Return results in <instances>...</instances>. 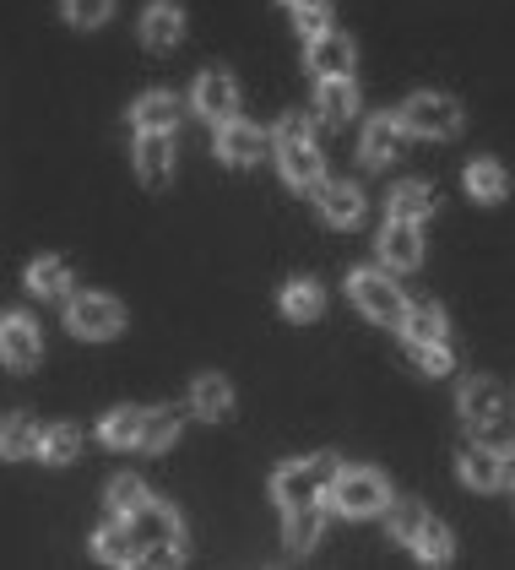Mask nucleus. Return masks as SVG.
Returning a JSON list of instances; mask_svg holds the SVG:
<instances>
[{
    "instance_id": "1",
    "label": "nucleus",
    "mask_w": 515,
    "mask_h": 570,
    "mask_svg": "<svg viewBox=\"0 0 515 570\" xmlns=\"http://www.w3.org/2000/svg\"><path fill=\"white\" fill-rule=\"evenodd\" d=\"M277 164H283V179H288L294 190L315 196V185L326 179V158H320V147H315V136H309V120L288 115V120L277 126Z\"/></svg>"
},
{
    "instance_id": "2",
    "label": "nucleus",
    "mask_w": 515,
    "mask_h": 570,
    "mask_svg": "<svg viewBox=\"0 0 515 570\" xmlns=\"http://www.w3.org/2000/svg\"><path fill=\"white\" fill-rule=\"evenodd\" d=\"M337 473H343V462H337V456H309V462H288V468H277V479H271V494L283 500V511H294V505H320V500L331 494Z\"/></svg>"
},
{
    "instance_id": "3",
    "label": "nucleus",
    "mask_w": 515,
    "mask_h": 570,
    "mask_svg": "<svg viewBox=\"0 0 515 570\" xmlns=\"http://www.w3.org/2000/svg\"><path fill=\"white\" fill-rule=\"evenodd\" d=\"M396 120L407 126V136L450 141V136L462 131V104H456L450 92H413V98L396 109Z\"/></svg>"
},
{
    "instance_id": "4",
    "label": "nucleus",
    "mask_w": 515,
    "mask_h": 570,
    "mask_svg": "<svg viewBox=\"0 0 515 570\" xmlns=\"http://www.w3.org/2000/svg\"><path fill=\"white\" fill-rule=\"evenodd\" d=\"M347 288H353V305L364 309L369 321H380V326H402L407 299H402V283H390V266H364V272H353V277H347Z\"/></svg>"
},
{
    "instance_id": "5",
    "label": "nucleus",
    "mask_w": 515,
    "mask_h": 570,
    "mask_svg": "<svg viewBox=\"0 0 515 570\" xmlns=\"http://www.w3.org/2000/svg\"><path fill=\"white\" fill-rule=\"evenodd\" d=\"M66 326L82 343H109L126 326V309L115 305L109 294H66Z\"/></svg>"
},
{
    "instance_id": "6",
    "label": "nucleus",
    "mask_w": 515,
    "mask_h": 570,
    "mask_svg": "<svg viewBox=\"0 0 515 570\" xmlns=\"http://www.w3.org/2000/svg\"><path fill=\"white\" fill-rule=\"evenodd\" d=\"M326 500H331V511H343V517H375V511L390 505V489L375 468H347V473H337Z\"/></svg>"
},
{
    "instance_id": "7",
    "label": "nucleus",
    "mask_w": 515,
    "mask_h": 570,
    "mask_svg": "<svg viewBox=\"0 0 515 570\" xmlns=\"http://www.w3.org/2000/svg\"><path fill=\"white\" fill-rule=\"evenodd\" d=\"M136 179L164 190L174 179V131H136Z\"/></svg>"
},
{
    "instance_id": "8",
    "label": "nucleus",
    "mask_w": 515,
    "mask_h": 570,
    "mask_svg": "<svg viewBox=\"0 0 515 570\" xmlns=\"http://www.w3.org/2000/svg\"><path fill=\"white\" fill-rule=\"evenodd\" d=\"M92 549H98L103 566H141V538H136L130 517H120V511L92 532Z\"/></svg>"
},
{
    "instance_id": "9",
    "label": "nucleus",
    "mask_w": 515,
    "mask_h": 570,
    "mask_svg": "<svg viewBox=\"0 0 515 570\" xmlns=\"http://www.w3.org/2000/svg\"><path fill=\"white\" fill-rule=\"evenodd\" d=\"M380 262H386L390 272H413V266L424 262V234H418V223L386 218V234H380Z\"/></svg>"
},
{
    "instance_id": "10",
    "label": "nucleus",
    "mask_w": 515,
    "mask_h": 570,
    "mask_svg": "<svg viewBox=\"0 0 515 570\" xmlns=\"http://www.w3.org/2000/svg\"><path fill=\"white\" fill-rule=\"evenodd\" d=\"M39 326L28 321V315H6L0 321V358L11 364V370H33L39 364Z\"/></svg>"
},
{
    "instance_id": "11",
    "label": "nucleus",
    "mask_w": 515,
    "mask_h": 570,
    "mask_svg": "<svg viewBox=\"0 0 515 570\" xmlns=\"http://www.w3.org/2000/svg\"><path fill=\"white\" fill-rule=\"evenodd\" d=\"M315 202H320V218L337 223V228H353L364 218V190L347 185V179H320L315 185Z\"/></svg>"
},
{
    "instance_id": "12",
    "label": "nucleus",
    "mask_w": 515,
    "mask_h": 570,
    "mask_svg": "<svg viewBox=\"0 0 515 570\" xmlns=\"http://www.w3.org/2000/svg\"><path fill=\"white\" fill-rule=\"evenodd\" d=\"M260 153H266V136H260L256 126H245L239 115L217 126V158H222V164H234V169H245V164H256Z\"/></svg>"
},
{
    "instance_id": "13",
    "label": "nucleus",
    "mask_w": 515,
    "mask_h": 570,
    "mask_svg": "<svg viewBox=\"0 0 515 570\" xmlns=\"http://www.w3.org/2000/svg\"><path fill=\"white\" fill-rule=\"evenodd\" d=\"M196 109H201L212 126L234 120V115H239V82H234L228 71H207V77L196 82Z\"/></svg>"
},
{
    "instance_id": "14",
    "label": "nucleus",
    "mask_w": 515,
    "mask_h": 570,
    "mask_svg": "<svg viewBox=\"0 0 515 570\" xmlns=\"http://www.w3.org/2000/svg\"><path fill=\"white\" fill-rule=\"evenodd\" d=\"M179 39H185V11H179L174 0H152V6L141 11V45L164 55V49H174Z\"/></svg>"
},
{
    "instance_id": "15",
    "label": "nucleus",
    "mask_w": 515,
    "mask_h": 570,
    "mask_svg": "<svg viewBox=\"0 0 515 570\" xmlns=\"http://www.w3.org/2000/svg\"><path fill=\"white\" fill-rule=\"evenodd\" d=\"M130 527H136L141 549H158V543H185V527H179V517H174V505H158V500H147L141 511H130Z\"/></svg>"
},
{
    "instance_id": "16",
    "label": "nucleus",
    "mask_w": 515,
    "mask_h": 570,
    "mask_svg": "<svg viewBox=\"0 0 515 570\" xmlns=\"http://www.w3.org/2000/svg\"><path fill=\"white\" fill-rule=\"evenodd\" d=\"M407 153V126L396 120V115H380V120H369L364 126V164H390V158H402Z\"/></svg>"
},
{
    "instance_id": "17",
    "label": "nucleus",
    "mask_w": 515,
    "mask_h": 570,
    "mask_svg": "<svg viewBox=\"0 0 515 570\" xmlns=\"http://www.w3.org/2000/svg\"><path fill=\"white\" fill-rule=\"evenodd\" d=\"M511 413V402H505V392H499V381H467L462 386V419H473V424H499Z\"/></svg>"
},
{
    "instance_id": "18",
    "label": "nucleus",
    "mask_w": 515,
    "mask_h": 570,
    "mask_svg": "<svg viewBox=\"0 0 515 570\" xmlns=\"http://www.w3.org/2000/svg\"><path fill=\"white\" fill-rule=\"evenodd\" d=\"M309 66L315 77H353V39L326 28L320 39H309Z\"/></svg>"
},
{
    "instance_id": "19",
    "label": "nucleus",
    "mask_w": 515,
    "mask_h": 570,
    "mask_svg": "<svg viewBox=\"0 0 515 570\" xmlns=\"http://www.w3.org/2000/svg\"><path fill=\"white\" fill-rule=\"evenodd\" d=\"M390 218H407V223H424L439 207V190L434 185H424V179H402L396 190H390Z\"/></svg>"
},
{
    "instance_id": "20",
    "label": "nucleus",
    "mask_w": 515,
    "mask_h": 570,
    "mask_svg": "<svg viewBox=\"0 0 515 570\" xmlns=\"http://www.w3.org/2000/svg\"><path fill=\"white\" fill-rule=\"evenodd\" d=\"M315 109L331 120V126H343L358 115V88H353V77H320V88H315Z\"/></svg>"
},
{
    "instance_id": "21",
    "label": "nucleus",
    "mask_w": 515,
    "mask_h": 570,
    "mask_svg": "<svg viewBox=\"0 0 515 570\" xmlns=\"http://www.w3.org/2000/svg\"><path fill=\"white\" fill-rule=\"evenodd\" d=\"M402 337H407V348H418V343H450L445 309L439 305H407V315H402Z\"/></svg>"
},
{
    "instance_id": "22",
    "label": "nucleus",
    "mask_w": 515,
    "mask_h": 570,
    "mask_svg": "<svg viewBox=\"0 0 515 570\" xmlns=\"http://www.w3.org/2000/svg\"><path fill=\"white\" fill-rule=\"evenodd\" d=\"M320 532H326V511H320V505H294L288 522H283V543H288L294 554H304V549L320 543Z\"/></svg>"
},
{
    "instance_id": "23",
    "label": "nucleus",
    "mask_w": 515,
    "mask_h": 570,
    "mask_svg": "<svg viewBox=\"0 0 515 570\" xmlns=\"http://www.w3.org/2000/svg\"><path fill=\"white\" fill-rule=\"evenodd\" d=\"M39 424L28 419V413H11L6 424H0V456L6 462H22V456H39Z\"/></svg>"
},
{
    "instance_id": "24",
    "label": "nucleus",
    "mask_w": 515,
    "mask_h": 570,
    "mask_svg": "<svg viewBox=\"0 0 515 570\" xmlns=\"http://www.w3.org/2000/svg\"><path fill=\"white\" fill-rule=\"evenodd\" d=\"M190 407H196V413H201V419H228V413H234V386H228V381H222V375H201V381H196V386H190Z\"/></svg>"
},
{
    "instance_id": "25",
    "label": "nucleus",
    "mask_w": 515,
    "mask_h": 570,
    "mask_svg": "<svg viewBox=\"0 0 515 570\" xmlns=\"http://www.w3.org/2000/svg\"><path fill=\"white\" fill-rule=\"evenodd\" d=\"M174 120H179L174 92H147V98H136V109H130V126H136V131H174Z\"/></svg>"
},
{
    "instance_id": "26",
    "label": "nucleus",
    "mask_w": 515,
    "mask_h": 570,
    "mask_svg": "<svg viewBox=\"0 0 515 570\" xmlns=\"http://www.w3.org/2000/svg\"><path fill=\"white\" fill-rule=\"evenodd\" d=\"M28 288L39 299H66L71 294V266L60 262V256H39V262L28 266Z\"/></svg>"
},
{
    "instance_id": "27",
    "label": "nucleus",
    "mask_w": 515,
    "mask_h": 570,
    "mask_svg": "<svg viewBox=\"0 0 515 570\" xmlns=\"http://www.w3.org/2000/svg\"><path fill=\"white\" fill-rule=\"evenodd\" d=\"M467 190H473V202H505V190H511V175H505V164H494V158H477L467 164Z\"/></svg>"
},
{
    "instance_id": "28",
    "label": "nucleus",
    "mask_w": 515,
    "mask_h": 570,
    "mask_svg": "<svg viewBox=\"0 0 515 570\" xmlns=\"http://www.w3.org/2000/svg\"><path fill=\"white\" fill-rule=\"evenodd\" d=\"M499 462H505V451L473 445V451L462 456V483H467V489H499Z\"/></svg>"
},
{
    "instance_id": "29",
    "label": "nucleus",
    "mask_w": 515,
    "mask_h": 570,
    "mask_svg": "<svg viewBox=\"0 0 515 570\" xmlns=\"http://www.w3.org/2000/svg\"><path fill=\"white\" fill-rule=\"evenodd\" d=\"M141 424H147V407H115L103 419V445H115V451L141 445Z\"/></svg>"
},
{
    "instance_id": "30",
    "label": "nucleus",
    "mask_w": 515,
    "mask_h": 570,
    "mask_svg": "<svg viewBox=\"0 0 515 570\" xmlns=\"http://www.w3.org/2000/svg\"><path fill=\"white\" fill-rule=\"evenodd\" d=\"M326 309V294H320V283H309V277H294L288 288H283V315L288 321H315Z\"/></svg>"
},
{
    "instance_id": "31",
    "label": "nucleus",
    "mask_w": 515,
    "mask_h": 570,
    "mask_svg": "<svg viewBox=\"0 0 515 570\" xmlns=\"http://www.w3.org/2000/svg\"><path fill=\"white\" fill-rule=\"evenodd\" d=\"M413 549H418V560H424V566H445V560L456 554V543H450V527H445V522H434V517H429V522L418 527Z\"/></svg>"
},
{
    "instance_id": "32",
    "label": "nucleus",
    "mask_w": 515,
    "mask_h": 570,
    "mask_svg": "<svg viewBox=\"0 0 515 570\" xmlns=\"http://www.w3.org/2000/svg\"><path fill=\"white\" fill-rule=\"evenodd\" d=\"M179 440V413L174 407H147V424H141V451H169Z\"/></svg>"
},
{
    "instance_id": "33",
    "label": "nucleus",
    "mask_w": 515,
    "mask_h": 570,
    "mask_svg": "<svg viewBox=\"0 0 515 570\" xmlns=\"http://www.w3.org/2000/svg\"><path fill=\"white\" fill-rule=\"evenodd\" d=\"M77 445H82L77 424H55V430H43L39 435V456L49 462V468H66V462L77 456Z\"/></svg>"
},
{
    "instance_id": "34",
    "label": "nucleus",
    "mask_w": 515,
    "mask_h": 570,
    "mask_svg": "<svg viewBox=\"0 0 515 570\" xmlns=\"http://www.w3.org/2000/svg\"><path fill=\"white\" fill-rule=\"evenodd\" d=\"M60 11H66L71 28H103L109 11H115V0H60Z\"/></svg>"
},
{
    "instance_id": "35",
    "label": "nucleus",
    "mask_w": 515,
    "mask_h": 570,
    "mask_svg": "<svg viewBox=\"0 0 515 570\" xmlns=\"http://www.w3.org/2000/svg\"><path fill=\"white\" fill-rule=\"evenodd\" d=\"M424 522H429V511H424V505H413V500L390 505V538H396V543H413Z\"/></svg>"
},
{
    "instance_id": "36",
    "label": "nucleus",
    "mask_w": 515,
    "mask_h": 570,
    "mask_svg": "<svg viewBox=\"0 0 515 570\" xmlns=\"http://www.w3.org/2000/svg\"><path fill=\"white\" fill-rule=\"evenodd\" d=\"M109 505L120 511V517H130V511H141L147 505V483L130 479V473H120V479L109 483Z\"/></svg>"
},
{
    "instance_id": "37",
    "label": "nucleus",
    "mask_w": 515,
    "mask_h": 570,
    "mask_svg": "<svg viewBox=\"0 0 515 570\" xmlns=\"http://www.w3.org/2000/svg\"><path fill=\"white\" fill-rule=\"evenodd\" d=\"M413 358H418V370H424V375H450V370H456V353H450V343H418V348H413Z\"/></svg>"
},
{
    "instance_id": "38",
    "label": "nucleus",
    "mask_w": 515,
    "mask_h": 570,
    "mask_svg": "<svg viewBox=\"0 0 515 570\" xmlns=\"http://www.w3.org/2000/svg\"><path fill=\"white\" fill-rule=\"evenodd\" d=\"M331 28V6L326 0H299V33L304 39H320Z\"/></svg>"
},
{
    "instance_id": "39",
    "label": "nucleus",
    "mask_w": 515,
    "mask_h": 570,
    "mask_svg": "<svg viewBox=\"0 0 515 570\" xmlns=\"http://www.w3.org/2000/svg\"><path fill=\"white\" fill-rule=\"evenodd\" d=\"M499 483H511L515 489V451H505V462H499Z\"/></svg>"
},
{
    "instance_id": "40",
    "label": "nucleus",
    "mask_w": 515,
    "mask_h": 570,
    "mask_svg": "<svg viewBox=\"0 0 515 570\" xmlns=\"http://www.w3.org/2000/svg\"><path fill=\"white\" fill-rule=\"evenodd\" d=\"M288 6H299V0H288Z\"/></svg>"
}]
</instances>
